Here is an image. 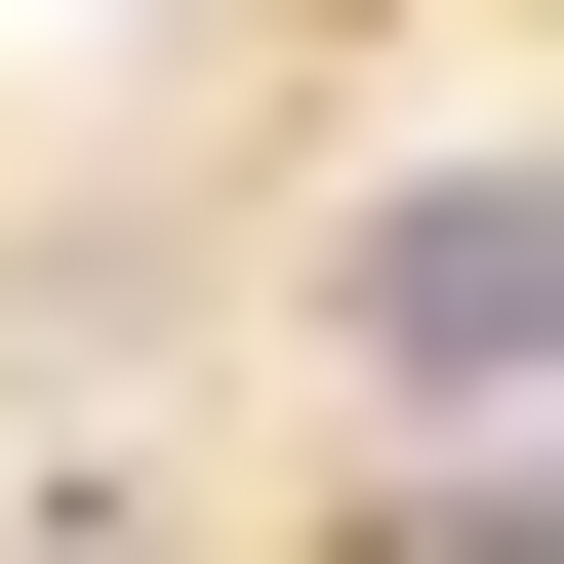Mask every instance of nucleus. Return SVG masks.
<instances>
[{"instance_id":"f03ea898","label":"nucleus","mask_w":564,"mask_h":564,"mask_svg":"<svg viewBox=\"0 0 564 564\" xmlns=\"http://www.w3.org/2000/svg\"><path fill=\"white\" fill-rule=\"evenodd\" d=\"M403 564H564V444H484V484H403Z\"/></svg>"},{"instance_id":"f257e3e1","label":"nucleus","mask_w":564,"mask_h":564,"mask_svg":"<svg viewBox=\"0 0 564 564\" xmlns=\"http://www.w3.org/2000/svg\"><path fill=\"white\" fill-rule=\"evenodd\" d=\"M323 323H364V403H403V444H444V403H564V162L364 202V242H323Z\"/></svg>"}]
</instances>
